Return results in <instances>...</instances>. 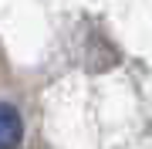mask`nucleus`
<instances>
[{"mask_svg": "<svg viewBox=\"0 0 152 149\" xmlns=\"http://www.w3.org/2000/svg\"><path fill=\"white\" fill-rule=\"evenodd\" d=\"M20 136H24V122L17 115V109L0 102V149H17Z\"/></svg>", "mask_w": 152, "mask_h": 149, "instance_id": "nucleus-1", "label": "nucleus"}]
</instances>
